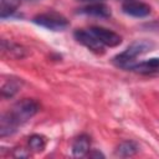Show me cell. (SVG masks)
Instances as JSON below:
<instances>
[{
    "label": "cell",
    "instance_id": "obj_12",
    "mask_svg": "<svg viewBox=\"0 0 159 159\" xmlns=\"http://www.w3.org/2000/svg\"><path fill=\"white\" fill-rule=\"evenodd\" d=\"M22 86V81L20 78H9L1 87V94L4 98L14 97Z\"/></svg>",
    "mask_w": 159,
    "mask_h": 159
},
{
    "label": "cell",
    "instance_id": "obj_10",
    "mask_svg": "<svg viewBox=\"0 0 159 159\" xmlns=\"http://www.w3.org/2000/svg\"><path fill=\"white\" fill-rule=\"evenodd\" d=\"M1 48H2V52L11 58H24L26 56V50L21 45H17L6 40H2Z\"/></svg>",
    "mask_w": 159,
    "mask_h": 159
},
{
    "label": "cell",
    "instance_id": "obj_17",
    "mask_svg": "<svg viewBox=\"0 0 159 159\" xmlns=\"http://www.w3.org/2000/svg\"><path fill=\"white\" fill-rule=\"evenodd\" d=\"M78 1H83V2H97V1H101V0H78Z\"/></svg>",
    "mask_w": 159,
    "mask_h": 159
},
{
    "label": "cell",
    "instance_id": "obj_5",
    "mask_svg": "<svg viewBox=\"0 0 159 159\" xmlns=\"http://www.w3.org/2000/svg\"><path fill=\"white\" fill-rule=\"evenodd\" d=\"M89 30L104 46L116 47V46L120 45V42H122V37L118 34H116L114 31H112V30H108V29H104V27H99V26H93Z\"/></svg>",
    "mask_w": 159,
    "mask_h": 159
},
{
    "label": "cell",
    "instance_id": "obj_16",
    "mask_svg": "<svg viewBox=\"0 0 159 159\" xmlns=\"http://www.w3.org/2000/svg\"><path fill=\"white\" fill-rule=\"evenodd\" d=\"M88 155H89V157H103V155H102L101 153H98V152H94V153H89Z\"/></svg>",
    "mask_w": 159,
    "mask_h": 159
},
{
    "label": "cell",
    "instance_id": "obj_11",
    "mask_svg": "<svg viewBox=\"0 0 159 159\" xmlns=\"http://www.w3.org/2000/svg\"><path fill=\"white\" fill-rule=\"evenodd\" d=\"M139 152V147L133 140H124L114 150V154L119 158H128L133 157Z\"/></svg>",
    "mask_w": 159,
    "mask_h": 159
},
{
    "label": "cell",
    "instance_id": "obj_2",
    "mask_svg": "<svg viewBox=\"0 0 159 159\" xmlns=\"http://www.w3.org/2000/svg\"><path fill=\"white\" fill-rule=\"evenodd\" d=\"M154 47V43L148 40H138L130 43L123 52L113 57V63L120 68L128 70L130 65L135 62V58L143 53L149 52Z\"/></svg>",
    "mask_w": 159,
    "mask_h": 159
},
{
    "label": "cell",
    "instance_id": "obj_15",
    "mask_svg": "<svg viewBox=\"0 0 159 159\" xmlns=\"http://www.w3.org/2000/svg\"><path fill=\"white\" fill-rule=\"evenodd\" d=\"M30 155L29 152H26V149L24 148H16L14 149V157L15 158H27Z\"/></svg>",
    "mask_w": 159,
    "mask_h": 159
},
{
    "label": "cell",
    "instance_id": "obj_1",
    "mask_svg": "<svg viewBox=\"0 0 159 159\" xmlns=\"http://www.w3.org/2000/svg\"><path fill=\"white\" fill-rule=\"evenodd\" d=\"M40 111V104L32 98H24L14 104L11 111L4 113L0 119V137L14 134L20 125L31 119Z\"/></svg>",
    "mask_w": 159,
    "mask_h": 159
},
{
    "label": "cell",
    "instance_id": "obj_8",
    "mask_svg": "<svg viewBox=\"0 0 159 159\" xmlns=\"http://www.w3.org/2000/svg\"><path fill=\"white\" fill-rule=\"evenodd\" d=\"M80 12L91 15V16H96V17L106 19V17L111 16V7L101 1H97V2H91V4L86 5L84 7H82L80 10Z\"/></svg>",
    "mask_w": 159,
    "mask_h": 159
},
{
    "label": "cell",
    "instance_id": "obj_6",
    "mask_svg": "<svg viewBox=\"0 0 159 159\" xmlns=\"http://www.w3.org/2000/svg\"><path fill=\"white\" fill-rule=\"evenodd\" d=\"M122 10L124 14L133 16V17H145L150 14V6L140 2V1H133L128 0L122 5Z\"/></svg>",
    "mask_w": 159,
    "mask_h": 159
},
{
    "label": "cell",
    "instance_id": "obj_4",
    "mask_svg": "<svg viewBox=\"0 0 159 159\" xmlns=\"http://www.w3.org/2000/svg\"><path fill=\"white\" fill-rule=\"evenodd\" d=\"M73 36H75V39L80 43H82L88 50H91V51H93L96 53H102L104 51V47L106 46L91 32L89 29L88 30H83V29L82 30H76L75 34H73Z\"/></svg>",
    "mask_w": 159,
    "mask_h": 159
},
{
    "label": "cell",
    "instance_id": "obj_7",
    "mask_svg": "<svg viewBox=\"0 0 159 159\" xmlns=\"http://www.w3.org/2000/svg\"><path fill=\"white\" fill-rule=\"evenodd\" d=\"M128 71H133L142 75H153L159 72V57L149 58L142 62H134L128 67Z\"/></svg>",
    "mask_w": 159,
    "mask_h": 159
},
{
    "label": "cell",
    "instance_id": "obj_14",
    "mask_svg": "<svg viewBox=\"0 0 159 159\" xmlns=\"http://www.w3.org/2000/svg\"><path fill=\"white\" fill-rule=\"evenodd\" d=\"M47 139L42 134H32L29 137V147L34 152H42L46 148Z\"/></svg>",
    "mask_w": 159,
    "mask_h": 159
},
{
    "label": "cell",
    "instance_id": "obj_13",
    "mask_svg": "<svg viewBox=\"0 0 159 159\" xmlns=\"http://www.w3.org/2000/svg\"><path fill=\"white\" fill-rule=\"evenodd\" d=\"M19 6H20V0H1V7H0L1 19H6L11 16L17 10Z\"/></svg>",
    "mask_w": 159,
    "mask_h": 159
},
{
    "label": "cell",
    "instance_id": "obj_9",
    "mask_svg": "<svg viewBox=\"0 0 159 159\" xmlns=\"http://www.w3.org/2000/svg\"><path fill=\"white\" fill-rule=\"evenodd\" d=\"M91 149V138L87 134L78 135L72 143V154L75 157H84Z\"/></svg>",
    "mask_w": 159,
    "mask_h": 159
},
{
    "label": "cell",
    "instance_id": "obj_3",
    "mask_svg": "<svg viewBox=\"0 0 159 159\" xmlns=\"http://www.w3.org/2000/svg\"><path fill=\"white\" fill-rule=\"evenodd\" d=\"M32 22L41 26V27L51 30V31H62V30L67 29L68 25H70L68 20L63 15H61L58 12H55V11L36 15L32 19Z\"/></svg>",
    "mask_w": 159,
    "mask_h": 159
}]
</instances>
